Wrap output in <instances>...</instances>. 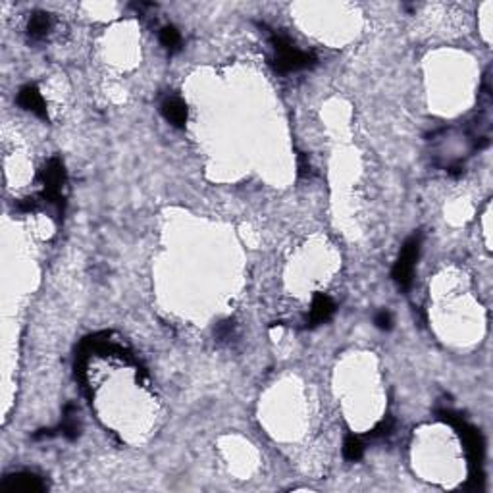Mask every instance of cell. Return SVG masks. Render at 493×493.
Masks as SVG:
<instances>
[{
  "label": "cell",
  "instance_id": "obj_5",
  "mask_svg": "<svg viewBox=\"0 0 493 493\" xmlns=\"http://www.w3.org/2000/svg\"><path fill=\"white\" fill-rule=\"evenodd\" d=\"M0 489L6 493H41L46 489V484L33 472H18L2 480Z\"/></svg>",
  "mask_w": 493,
  "mask_h": 493
},
{
  "label": "cell",
  "instance_id": "obj_7",
  "mask_svg": "<svg viewBox=\"0 0 493 493\" xmlns=\"http://www.w3.org/2000/svg\"><path fill=\"white\" fill-rule=\"evenodd\" d=\"M334 313H336L334 299L324 295V293H314L310 313L307 316V328H314V326H320L324 322H328L334 316Z\"/></svg>",
  "mask_w": 493,
  "mask_h": 493
},
{
  "label": "cell",
  "instance_id": "obj_13",
  "mask_svg": "<svg viewBox=\"0 0 493 493\" xmlns=\"http://www.w3.org/2000/svg\"><path fill=\"white\" fill-rule=\"evenodd\" d=\"M393 426H395V420L393 419H383L378 424V426H374L372 430H370V433H368V438H372V440H380V438H388V435H391V432H393Z\"/></svg>",
  "mask_w": 493,
  "mask_h": 493
},
{
  "label": "cell",
  "instance_id": "obj_16",
  "mask_svg": "<svg viewBox=\"0 0 493 493\" xmlns=\"http://www.w3.org/2000/svg\"><path fill=\"white\" fill-rule=\"evenodd\" d=\"M39 197H29V199H22V201L18 202V206L15 209L20 210V212H35V210H39Z\"/></svg>",
  "mask_w": 493,
  "mask_h": 493
},
{
  "label": "cell",
  "instance_id": "obj_9",
  "mask_svg": "<svg viewBox=\"0 0 493 493\" xmlns=\"http://www.w3.org/2000/svg\"><path fill=\"white\" fill-rule=\"evenodd\" d=\"M51 31V15L46 12H33V15L29 18V23H27V35H29V41L33 43H39L48 35Z\"/></svg>",
  "mask_w": 493,
  "mask_h": 493
},
{
  "label": "cell",
  "instance_id": "obj_12",
  "mask_svg": "<svg viewBox=\"0 0 493 493\" xmlns=\"http://www.w3.org/2000/svg\"><path fill=\"white\" fill-rule=\"evenodd\" d=\"M362 455H364V443H362V440H360L359 435L349 433L343 441V456L347 461H351V463H357V461L362 459Z\"/></svg>",
  "mask_w": 493,
  "mask_h": 493
},
{
  "label": "cell",
  "instance_id": "obj_8",
  "mask_svg": "<svg viewBox=\"0 0 493 493\" xmlns=\"http://www.w3.org/2000/svg\"><path fill=\"white\" fill-rule=\"evenodd\" d=\"M160 112L168 124H172L178 129H183L187 124V105L180 97H168L160 105Z\"/></svg>",
  "mask_w": 493,
  "mask_h": 493
},
{
  "label": "cell",
  "instance_id": "obj_10",
  "mask_svg": "<svg viewBox=\"0 0 493 493\" xmlns=\"http://www.w3.org/2000/svg\"><path fill=\"white\" fill-rule=\"evenodd\" d=\"M56 432L62 433L70 441L77 440V435H79V422H77V412H75L74 405H67L66 409H64V416H62L60 426H58Z\"/></svg>",
  "mask_w": 493,
  "mask_h": 493
},
{
  "label": "cell",
  "instance_id": "obj_2",
  "mask_svg": "<svg viewBox=\"0 0 493 493\" xmlns=\"http://www.w3.org/2000/svg\"><path fill=\"white\" fill-rule=\"evenodd\" d=\"M272 48H274V58H272V66L280 74H291V72H299V70H307L316 64L313 53H305L299 51L291 45V41L284 35H272L270 37Z\"/></svg>",
  "mask_w": 493,
  "mask_h": 493
},
{
  "label": "cell",
  "instance_id": "obj_4",
  "mask_svg": "<svg viewBox=\"0 0 493 493\" xmlns=\"http://www.w3.org/2000/svg\"><path fill=\"white\" fill-rule=\"evenodd\" d=\"M420 246H422V233H412L401 246V253L397 256L395 266L391 270V277L401 289H409L412 285L414 264H416L420 256Z\"/></svg>",
  "mask_w": 493,
  "mask_h": 493
},
{
  "label": "cell",
  "instance_id": "obj_1",
  "mask_svg": "<svg viewBox=\"0 0 493 493\" xmlns=\"http://www.w3.org/2000/svg\"><path fill=\"white\" fill-rule=\"evenodd\" d=\"M438 416L443 422H447L449 426L455 428L459 438L463 441L464 451H466V456H468V466H471L468 486L482 487V484H484V438H482L480 430L471 426L463 416H459V414L447 411V409H440Z\"/></svg>",
  "mask_w": 493,
  "mask_h": 493
},
{
  "label": "cell",
  "instance_id": "obj_11",
  "mask_svg": "<svg viewBox=\"0 0 493 493\" xmlns=\"http://www.w3.org/2000/svg\"><path fill=\"white\" fill-rule=\"evenodd\" d=\"M160 45L164 46L170 54H176L181 51V35L173 25H166L160 29Z\"/></svg>",
  "mask_w": 493,
  "mask_h": 493
},
{
  "label": "cell",
  "instance_id": "obj_6",
  "mask_svg": "<svg viewBox=\"0 0 493 493\" xmlns=\"http://www.w3.org/2000/svg\"><path fill=\"white\" fill-rule=\"evenodd\" d=\"M18 105L22 106L23 110L35 114L41 120L48 121V112H46V105L43 100V95L39 93L35 85H23L20 93H18Z\"/></svg>",
  "mask_w": 493,
  "mask_h": 493
},
{
  "label": "cell",
  "instance_id": "obj_3",
  "mask_svg": "<svg viewBox=\"0 0 493 493\" xmlns=\"http://www.w3.org/2000/svg\"><path fill=\"white\" fill-rule=\"evenodd\" d=\"M39 181L45 185V191H43V199L46 201V204H51L56 210V216L58 220L64 218V210H66V201H64V195H62V189L66 185V170H64V164H62L60 158H51L43 170L39 172Z\"/></svg>",
  "mask_w": 493,
  "mask_h": 493
},
{
  "label": "cell",
  "instance_id": "obj_15",
  "mask_svg": "<svg viewBox=\"0 0 493 493\" xmlns=\"http://www.w3.org/2000/svg\"><path fill=\"white\" fill-rule=\"evenodd\" d=\"M233 329H235V324H233L232 320L220 322V324H218V326H216V329H214V334H216L218 341H228V339H232Z\"/></svg>",
  "mask_w": 493,
  "mask_h": 493
},
{
  "label": "cell",
  "instance_id": "obj_14",
  "mask_svg": "<svg viewBox=\"0 0 493 493\" xmlns=\"http://www.w3.org/2000/svg\"><path fill=\"white\" fill-rule=\"evenodd\" d=\"M374 324H376V328L381 329V331H389V329L393 328V314L383 308L380 313H376Z\"/></svg>",
  "mask_w": 493,
  "mask_h": 493
}]
</instances>
